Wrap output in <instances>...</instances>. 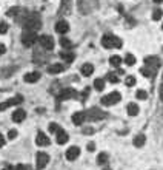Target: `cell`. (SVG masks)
<instances>
[{"label": "cell", "instance_id": "2e32d148", "mask_svg": "<svg viewBox=\"0 0 163 170\" xmlns=\"http://www.w3.org/2000/svg\"><path fill=\"white\" fill-rule=\"evenodd\" d=\"M79 155H80V148H79V147H71V148H68V151H66V159L74 161V159L79 158Z\"/></svg>", "mask_w": 163, "mask_h": 170}, {"label": "cell", "instance_id": "d6986e66", "mask_svg": "<svg viewBox=\"0 0 163 170\" xmlns=\"http://www.w3.org/2000/svg\"><path fill=\"white\" fill-rule=\"evenodd\" d=\"M25 118H26L25 110H15V111L12 113V121H14V122H22Z\"/></svg>", "mask_w": 163, "mask_h": 170}, {"label": "cell", "instance_id": "8fae6325", "mask_svg": "<svg viewBox=\"0 0 163 170\" xmlns=\"http://www.w3.org/2000/svg\"><path fill=\"white\" fill-rule=\"evenodd\" d=\"M35 142H37V146H40V147H45V146H49L51 144V141H49V138L45 135L43 131H39L37 133V138H35Z\"/></svg>", "mask_w": 163, "mask_h": 170}, {"label": "cell", "instance_id": "277c9868", "mask_svg": "<svg viewBox=\"0 0 163 170\" xmlns=\"http://www.w3.org/2000/svg\"><path fill=\"white\" fill-rule=\"evenodd\" d=\"M85 114H86V119H88V121H100V119H105V118H106V113H105L103 110L95 108V107L89 108Z\"/></svg>", "mask_w": 163, "mask_h": 170}, {"label": "cell", "instance_id": "74e56055", "mask_svg": "<svg viewBox=\"0 0 163 170\" xmlns=\"http://www.w3.org/2000/svg\"><path fill=\"white\" fill-rule=\"evenodd\" d=\"M8 31V23L6 22H0V34H5Z\"/></svg>", "mask_w": 163, "mask_h": 170}, {"label": "cell", "instance_id": "7a4b0ae2", "mask_svg": "<svg viewBox=\"0 0 163 170\" xmlns=\"http://www.w3.org/2000/svg\"><path fill=\"white\" fill-rule=\"evenodd\" d=\"M98 6L97 0H77V8L82 14H88Z\"/></svg>", "mask_w": 163, "mask_h": 170}, {"label": "cell", "instance_id": "ab89813d", "mask_svg": "<svg viewBox=\"0 0 163 170\" xmlns=\"http://www.w3.org/2000/svg\"><path fill=\"white\" fill-rule=\"evenodd\" d=\"M8 138H10V139H15V138H17V130H10V133H8Z\"/></svg>", "mask_w": 163, "mask_h": 170}, {"label": "cell", "instance_id": "4316f807", "mask_svg": "<svg viewBox=\"0 0 163 170\" xmlns=\"http://www.w3.org/2000/svg\"><path fill=\"white\" fill-rule=\"evenodd\" d=\"M68 139L69 138H68V135H66L65 131H60L59 135H57V142H59V144H66Z\"/></svg>", "mask_w": 163, "mask_h": 170}, {"label": "cell", "instance_id": "d590c367", "mask_svg": "<svg viewBox=\"0 0 163 170\" xmlns=\"http://www.w3.org/2000/svg\"><path fill=\"white\" fill-rule=\"evenodd\" d=\"M106 79L109 80V82H114V84H115V82H119V76H117L115 73H109V74L106 76Z\"/></svg>", "mask_w": 163, "mask_h": 170}, {"label": "cell", "instance_id": "7bdbcfd3", "mask_svg": "<svg viewBox=\"0 0 163 170\" xmlns=\"http://www.w3.org/2000/svg\"><path fill=\"white\" fill-rule=\"evenodd\" d=\"M88 94H89V88H85V90L82 91V96H83V97H86Z\"/></svg>", "mask_w": 163, "mask_h": 170}, {"label": "cell", "instance_id": "b9f144b4", "mask_svg": "<svg viewBox=\"0 0 163 170\" xmlns=\"http://www.w3.org/2000/svg\"><path fill=\"white\" fill-rule=\"evenodd\" d=\"M94 148H95V146L93 144V142H89V144H88V150L89 151H94Z\"/></svg>", "mask_w": 163, "mask_h": 170}, {"label": "cell", "instance_id": "f546056e", "mask_svg": "<svg viewBox=\"0 0 163 170\" xmlns=\"http://www.w3.org/2000/svg\"><path fill=\"white\" fill-rule=\"evenodd\" d=\"M108 163V155L106 153H100L97 156V164H100V166H103V164H106Z\"/></svg>", "mask_w": 163, "mask_h": 170}, {"label": "cell", "instance_id": "7c38bea8", "mask_svg": "<svg viewBox=\"0 0 163 170\" xmlns=\"http://www.w3.org/2000/svg\"><path fill=\"white\" fill-rule=\"evenodd\" d=\"M71 5H72V0H62L59 14H60V16H66V14H69V11H71Z\"/></svg>", "mask_w": 163, "mask_h": 170}, {"label": "cell", "instance_id": "60d3db41", "mask_svg": "<svg viewBox=\"0 0 163 170\" xmlns=\"http://www.w3.org/2000/svg\"><path fill=\"white\" fill-rule=\"evenodd\" d=\"M5 51H6V47L3 43H0V54H5Z\"/></svg>", "mask_w": 163, "mask_h": 170}, {"label": "cell", "instance_id": "f35d334b", "mask_svg": "<svg viewBox=\"0 0 163 170\" xmlns=\"http://www.w3.org/2000/svg\"><path fill=\"white\" fill-rule=\"evenodd\" d=\"M12 170H31L29 166H25V164H19V166H15Z\"/></svg>", "mask_w": 163, "mask_h": 170}, {"label": "cell", "instance_id": "ba28073f", "mask_svg": "<svg viewBox=\"0 0 163 170\" xmlns=\"http://www.w3.org/2000/svg\"><path fill=\"white\" fill-rule=\"evenodd\" d=\"M48 163H49V156L45 153V151H39V153L35 155V166H37L39 170L45 169Z\"/></svg>", "mask_w": 163, "mask_h": 170}, {"label": "cell", "instance_id": "f6af8a7d", "mask_svg": "<svg viewBox=\"0 0 163 170\" xmlns=\"http://www.w3.org/2000/svg\"><path fill=\"white\" fill-rule=\"evenodd\" d=\"M5 146V138H3V135H0V147H3Z\"/></svg>", "mask_w": 163, "mask_h": 170}, {"label": "cell", "instance_id": "836d02e7", "mask_svg": "<svg viewBox=\"0 0 163 170\" xmlns=\"http://www.w3.org/2000/svg\"><path fill=\"white\" fill-rule=\"evenodd\" d=\"M162 16H163V11H162V10H154V13H152V19H154V20H160Z\"/></svg>", "mask_w": 163, "mask_h": 170}, {"label": "cell", "instance_id": "ffe728a7", "mask_svg": "<svg viewBox=\"0 0 163 170\" xmlns=\"http://www.w3.org/2000/svg\"><path fill=\"white\" fill-rule=\"evenodd\" d=\"M15 70H17L15 67H6V68H2V70H0V76H2L3 79H6V77L12 76Z\"/></svg>", "mask_w": 163, "mask_h": 170}, {"label": "cell", "instance_id": "ee69618b", "mask_svg": "<svg viewBox=\"0 0 163 170\" xmlns=\"http://www.w3.org/2000/svg\"><path fill=\"white\" fill-rule=\"evenodd\" d=\"M160 97L163 101V77H162V85H160Z\"/></svg>", "mask_w": 163, "mask_h": 170}, {"label": "cell", "instance_id": "4dcf8cb0", "mask_svg": "<svg viewBox=\"0 0 163 170\" xmlns=\"http://www.w3.org/2000/svg\"><path fill=\"white\" fill-rule=\"evenodd\" d=\"M49 131H52V133H56V135H59V133L63 131V130H62V127H59L57 124L52 122V124H49Z\"/></svg>", "mask_w": 163, "mask_h": 170}, {"label": "cell", "instance_id": "9a60e30c", "mask_svg": "<svg viewBox=\"0 0 163 170\" xmlns=\"http://www.w3.org/2000/svg\"><path fill=\"white\" fill-rule=\"evenodd\" d=\"M72 122H74L76 125H82L85 121H86V114L83 113V111H77V113H74L72 114Z\"/></svg>", "mask_w": 163, "mask_h": 170}, {"label": "cell", "instance_id": "5bb4252c", "mask_svg": "<svg viewBox=\"0 0 163 170\" xmlns=\"http://www.w3.org/2000/svg\"><path fill=\"white\" fill-rule=\"evenodd\" d=\"M56 31L59 33V34H66L68 31H69V25H68V22L66 20H59L57 23H56Z\"/></svg>", "mask_w": 163, "mask_h": 170}, {"label": "cell", "instance_id": "bcb514c9", "mask_svg": "<svg viewBox=\"0 0 163 170\" xmlns=\"http://www.w3.org/2000/svg\"><path fill=\"white\" fill-rule=\"evenodd\" d=\"M83 133H85V135H86V133H93V128H83Z\"/></svg>", "mask_w": 163, "mask_h": 170}, {"label": "cell", "instance_id": "cb8c5ba5", "mask_svg": "<svg viewBox=\"0 0 163 170\" xmlns=\"http://www.w3.org/2000/svg\"><path fill=\"white\" fill-rule=\"evenodd\" d=\"M145 142H146V138H145V135H142V133L134 138V146L135 147H143Z\"/></svg>", "mask_w": 163, "mask_h": 170}, {"label": "cell", "instance_id": "d4e9b609", "mask_svg": "<svg viewBox=\"0 0 163 170\" xmlns=\"http://www.w3.org/2000/svg\"><path fill=\"white\" fill-rule=\"evenodd\" d=\"M137 113H139V105L134 104V102L128 104V114H129V116H135Z\"/></svg>", "mask_w": 163, "mask_h": 170}, {"label": "cell", "instance_id": "681fc988", "mask_svg": "<svg viewBox=\"0 0 163 170\" xmlns=\"http://www.w3.org/2000/svg\"><path fill=\"white\" fill-rule=\"evenodd\" d=\"M3 170H6V169H3Z\"/></svg>", "mask_w": 163, "mask_h": 170}, {"label": "cell", "instance_id": "52a82bcc", "mask_svg": "<svg viewBox=\"0 0 163 170\" xmlns=\"http://www.w3.org/2000/svg\"><path fill=\"white\" fill-rule=\"evenodd\" d=\"M79 96V93L74 90V88H65V90H62L59 93V101H68V99H76Z\"/></svg>", "mask_w": 163, "mask_h": 170}, {"label": "cell", "instance_id": "7402d4cb", "mask_svg": "<svg viewBox=\"0 0 163 170\" xmlns=\"http://www.w3.org/2000/svg\"><path fill=\"white\" fill-rule=\"evenodd\" d=\"M156 71L157 70H154V68H149V67H143L142 70H140V73L145 76V77H154V76H156Z\"/></svg>", "mask_w": 163, "mask_h": 170}, {"label": "cell", "instance_id": "30bf717a", "mask_svg": "<svg viewBox=\"0 0 163 170\" xmlns=\"http://www.w3.org/2000/svg\"><path fill=\"white\" fill-rule=\"evenodd\" d=\"M22 101H23V97H22V96H15V97H12V99H10V101H6V102H2V104H0V111L6 110L8 107H12V105H19V104H22Z\"/></svg>", "mask_w": 163, "mask_h": 170}, {"label": "cell", "instance_id": "603a6c76", "mask_svg": "<svg viewBox=\"0 0 163 170\" xmlns=\"http://www.w3.org/2000/svg\"><path fill=\"white\" fill-rule=\"evenodd\" d=\"M60 57L65 59L66 62H72L76 56H74V53H71L69 50H63V51H60Z\"/></svg>", "mask_w": 163, "mask_h": 170}, {"label": "cell", "instance_id": "8992f818", "mask_svg": "<svg viewBox=\"0 0 163 170\" xmlns=\"http://www.w3.org/2000/svg\"><path fill=\"white\" fill-rule=\"evenodd\" d=\"M120 101V93L119 91H112V93H109V94H106V96H103L102 97V104L103 105H114V104H117Z\"/></svg>", "mask_w": 163, "mask_h": 170}, {"label": "cell", "instance_id": "3957f363", "mask_svg": "<svg viewBox=\"0 0 163 170\" xmlns=\"http://www.w3.org/2000/svg\"><path fill=\"white\" fill-rule=\"evenodd\" d=\"M122 39H119L117 36H112V34H106L102 37V45L105 48H120L122 47Z\"/></svg>", "mask_w": 163, "mask_h": 170}, {"label": "cell", "instance_id": "d6a6232c", "mask_svg": "<svg viewBox=\"0 0 163 170\" xmlns=\"http://www.w3.org/2000/svg\"><path fill=\"white\" fill-rule=\"evenodd\" d=\"M125 84H126V87H134L135 85V77L134 76H128L125 79Z\"/></svg>", "mask_w": 163, "mask_h": 170}, {"label": "cell", "instance_id": "c3c4849f", "mask_svg": "<svg viewBox=\"0 0 163 170\" xmlns=\"http://www.w3.org/2000/svg\"><path fill=\"white\" fill-rule=\"evenodd\" d=\"M105 170H109V169H105Z\"/></svg>", "mask_w": 163, "mask_h": 170}, {"label": "cell", "instance_id": "4fadbf2b", "mask_svg": "<svg viewBox=\"0 0 163 170\" xmlns=\"http://www.w3.org/2000/svg\"><path fill=\"white\" fill-rule=\"evenodd\" d=\"M145 64H146V67H149V68L157 70L160 67V60L156 56H148V57H145Z\"/></svg>", "mask_w": 163, "mask_h": 170}, {"label": "cell", "instance_id": "e0dca14e", "mask_svg": "<svg viewBox=\"0 0 163 170\" xmlns=\"http://www.w3.org/2000/svg\"><path fill=\"white\" fill-rule=\"evenodd\" d=\"M39 79H40V73H37V71H31V73L25 74V77H23V80H25V82H29V84H32V82H37Z\"/></svg>", "mask_w": 163, "mask_h": 170}, {"label": "cell", "instance_id": "7dc6e473", "mask_svg": "<svg viewBox=\"0 0 163 170\" xmlns=\"http://www.w3.org/2000/svg\"><path fill=\"white\" fill-rule=\"evenodd\" d=\"M154 2H156V3H162V2H163V0H154Z\"/></svg>", "mask_w": 163, "mask_h": 170}, {"label": "cell", "instance_id": "5b68a950", "mask_svg": "<svg viewBox=\"0 0 163 170\" xmlns=\"http://www.w3.org/2000/svg\"><path fill=\"white\" fill-rule=\"evenodd\" d=\"M37 42V33L34 31H23V36H22V43L25 47H32L34 43Z\"/></svg>", "mask_w": 163, "mask_h": 170}, {"label": "cell", "instance_id": "6da1fadb", "mask_svg": "<svg viewBox=\"0 0 163 170\" xmlns=\"http://www.w3.org/2000/svg\"><path fill=\"white\" fill-rule=\"evenodd\" d=\"M22 25H23L25 31H34V33H37L40 30V26H42L40 16L37 13H26Z\"/></svg>", "mask_w": 163, "mask_h": 170}, {"label": "cell", "instance_id": "8d00e7d4", "mask_svg": "<svg viewBox=\"0 0 163 170\" xmlns=\"http://www.w3.org/2000/svg\"><path fill=\"white\" fill-rule=\"evenodd\" d=\"M137 97H139V99H142V101H145L148 97V94H146V91H145V90H139L137 91Z\"/></svg>", "mask_w": 163, "mask_h": 170}, {"label": "cell", "instance_id": "f1b7e54d", "mask_svg": "<svg viewBox=\"0 0 163 170\" xmlns=\"http://www.w3.org/2000/svg\"><path fill=\"white\" fill-rule=\"evenodd\" d=\"M109 64L112 65V67H120V64H122V57H119V56H112L111 59H109Z\"/></svg>", "mask_w": 163, "mask_h": 170}, {"label": "cell", "instance_id": "9c48e42d", "mask_svg": "<svg viewBox=\"0 0 163 170\" xmlns=\"http://www.w3.org/2000/svg\"><path fill=\"white\" fill-rule=\"evenodd\" d=\"M39 42H40L42 48H45L46 51H51L54 48V39L51 37V36H40Z\"/></svg>", "mask_w": 163, "mask_h": 170}, {"label": "cell", "instance_id": "e575fe53", "mask_svg": "<svg viewBox=\"0 0 163 170\" xmlns=\"http://www.w3.org/2000/svg\"><path fill=\"white\" fill-rule=\"evenodd\" d=\"M125 62H126V65H134V64H135V57H134L132 54H126Z\"/></svg>", "mask_w": 163, "mask_h": 170}, {"label": "cell", "instance_id": "ac0fdd59", "mask_svg": "<svg viewBox=\"0 0 163 170\" xmlns=\"http://www.w3.org/2000/svg\"><path fill=\"white\" fill-rule=\"evenodd\" d=\"M63 70H65V67H63L62 64H54V65L48 67V73L49 74H59V73H62Z\"/></svg>", "mask_w": 163, "mask_h": 170}, {"label": "cell", "instance_id": "1f68e13d", "mask_svg": "<svg viewBox=\"0 0 163 170\" xmlns=\"http://www.w3.org/2000/svg\"><path fill=\"white\" fill-rule=\"evenodd\" d=\"M19 13H20V8L15 6V8H11V10H8L6 14L10 16V17H17V14H19Z\"/></svg>", "mask_w": 163, "mask_h": 170}, {"label": "cell", "instance_id": "83f0119b", "mask_svg": "<svg viewBox=\"0 0 163 170\" xmlns=\"http://www.w3.org/2000/svg\"><path fill=\"white\" fill-rule=\"evenodd\" d=\"M94 88L97 91H102L103 88H105V80L103 79H95L94 80Z\"/></svg>", "mask_w": 163, "mask_h": 170}, {"label": "cell", "instance_id": "484cf974", "mask_svg": "<svg viewBox=\"0 0 163 170\" xmlns=\"http://www.w3.org/2000/svg\"><path fill=\"white\" fill-rule=\"evenodd\" d=\"M60 45H62L63 50H71V45H72V43H71L69 39L65 37V36H62V37H60Z\"/></svg>", "mask_w": 163, "mask_h": 170}, {"label": "cell", "instance_id": "44dd1931", "mask_svg": "<svg viewBox=\"0 0 163 170\" xmlns=\"http://www.w3.org/2000/svg\"><path fill=\"white\" fill-rule=\"evenodd\" d=\"M80 71H82V74H83V76H91L93 71H94V67L91 64H83L82 68H80Z\"/></svg>", "mask_w": 163, "mask_h": 170}]
</instances>
